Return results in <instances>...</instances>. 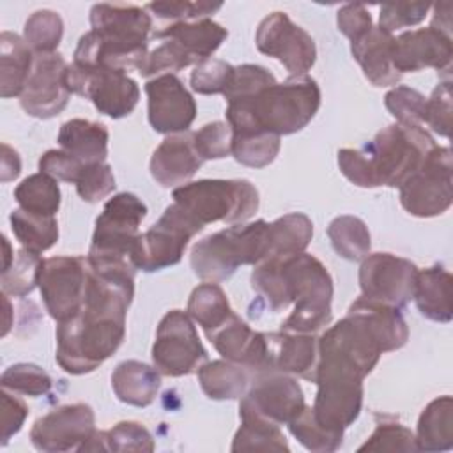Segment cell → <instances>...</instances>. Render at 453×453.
<instances>
[{
    "mask_svg": "<svg viewBox=\"0 0 453 453\" xmlns=\"http://www.w3.org/2000/svg\"><path fill=\"white\" fill-rule=\"evenodd\" d=\"M276 258L287 301L294 303V311L281 324V331L315 334L331 322V274L319 258L304 251Z\"/></svg>",
    "mask_w": 453,
    "mask_h": 453,
    "instance_id": "5",
    "label": "cell"
},
{
    "mask_svg": "<svg viewBox=\"0 0 453 453\" xmlns=\"http://www.w3.org/2000/svg\"><path fill=\"white\" fill-rule=\"evenodd\" d=\"M425 124L441 134L449 136L451 129V81L446 80L439 83L432 96L426 99V111H425Z\"/></svg>",
    "mask_w": 453,
    "mask_h": 453,
    "instance_id": "53",
    "label": "cell"
},
{
    "mask_svg": "<svg viewBox=\"0 0 453 453\" xmlns=\"http://www.w3.org/2000/svg\"><path fill=\"white\" fill-rule=\"evenodd\" d=\"M273 83H276V78L265 67L257 64H242L234 69V76L223 96L226 101L244 99L258 94Z\"/></svg>",
    "mask_w": 453,
    "mask_h": 453,
    "instance_id": "49",
    "label": "cell"
},
{
    "mask_svg": "<svg viewBox=\"0 0 453 453\" xmlns=\"http://www.w3.org/2000/svg\"><path fill=\"white\" fill-rule=\"evenodd\" d=\"M453 278L449 271L435 264L428 269L418 271L412 299L423 317L435 322H449L453 317L451 306Z\"/></svg>",
    "mask_w": 453,
    "mask_h": 453,
    "instance_id": "28",
    "label": "cell"
},
{
    "mask_svg": "<svg viewBox=\"0 0 453 453\" xmlns=\"http://www.w3.org/2000/svg\"><path fill=\"white\" fill-rule=\"evenodd\" d=\"M418 267L393 253L366 255L359 267L361 297L393 308L405 306L416 287Z\"/></svg>",
    "mask_w": 453,
    "mask_h": 453,
    "instance_id": "14",
    "label": "cell"
},
{
    "mask_svg": "<svg viewBox=\"0 0 453 453\" xmlns=\"http://www.w3.org/2000/svg\"><path fill=\"white\" fill-rule=\"evenodd\" d=\"M269 250V223L257 219L234 225L198 241L191 250V267L205 281H223L239 265L260 264Z\"/></svg>",
    "mask_w": 453,
    "mask_h": 453,
    "instance_id": "6",
    "label": "cell"
},
{
    "mask_svg": "<svg viewBox=\"0 0 453 453\" xmlns=\"http://www.w3.org/2000/svg\"><path fill=\"white\" fill-rule=\"evenodd\" d=\"M2 389L21 393L27 396H42L51 389V377L41 366L32 363H18L2 373Z\"/></svg>",
    "mask_w": 453,
    "mask_h": 453,
    "instance_id": "43",
    "label": "cell"
},
{
    "mask_svg": "<svg viewBox=\"0 0 453 453\" xmlns=\"http://www.w3.org/2000/svg\"><path fill=\"white\" fill-rule=\"evenodd\" d=\"M147 216V205L133 193H117L103 207L96 219V230L88 250L87 264L92 269L129 267L140 237L138 226Z\"/></svg>",
    "mask_w": 453,
    "mask_h": 453,
    "instance_id": "7",
    "label": "cell"
},
{
    "mask_svg": "<svg viewBox=\"0 0 453 453\" xmlns=\"http://www.w3.org/2000/svg\"><path fill=\"white\" fill-rule=\"evenodd\" d=\"M2 297H4V306H5V324H4L2 334L5 336L9 333V327H11V320H9V317H11V304H9V299H7L5 294H2Z\"/></svg>",
    "mask_w": 453,
    "mask_h": 453,
    "instance_id": "59",
    "label": "cell"
},
{
    "mask_svg": "<svg viewBox=\"0 0 453 453\" xmlns=\"http://www.w3.org/2000/svg\"><path fill=\"white\" fill-rule=\"evenodd\" d=\"M327 235L334 251L345 260H363L370 251V232L363 219L356 216H338L327 226Z\"/></svg>",
    "mask_w": 453,
    "mask_h": 453,
    "instance_id": "38",
    "label": "cell"
},
{
    "mask_svg": "<svg viewBox=\"0 0 453 453\" xmlns=\"http://www.w3.org/2000/svg\"><path fill=\"white\" fill-rule=\"evenodd\" d=\"M147 11L156 14L161 19L175 21H189V19H202L209 14L221 9V4H209V2H152L145 5Z\"/></svg>",
    "mask_w": 453,
    "mask_h": 453,
    "instance_id": "54",
    "label": "cell"
},
{
    "mask_svg": "<svg viewBox=\"0 0 453 453\" xmlns=\"http://www.w3.org/2000/svg\"><path fill=\"white\" fill-rule=\"evenodd\" d=\"M134 294V271L92 269L81 308L57 326L55 359L73 375L94 372L122 343Z\"/></svg>",
    "mask_w": 453,
    "mask_h": 453,
    "instance_id": "1",
    "label": "cell"
},
{
    "mask_svg": "<svg viewBox=\"0 0 453 453\" xmlns=\"http://www.w3.org/2000/svg\"><path fill=\"white\" fill-rule=\"evenodd\" d=\"M19 172H21V161L18 152L7 143H2V182H9L16 179Z\"/></svg>",
    "mask_w": 453,
    "mask_h": 453,
    "instance_id": "58",
    "label": "cell"
},
{
    "mask_svg": "<svg viewBox=\"0 0 453 453\" xmlns=\"http://www.w3.org/2000/svg\"><path fill=\"white\" fill-rule=\"evenodd\" d=\"M453 163L449 147H434L421 166L400 186L402 207L418 218L446 212L453 202Z\"/></svg>",
    "mask_w": 453,
    "mask_h": 453,
    "instance_id": "9",
    "label": "cell"
},
{
    "mask_svg": "<svg viewBox=\"0 0 453 453\" xmlns=\"http://www.w3.org/2000/svg\"><path fill=\"white\" fill-rule=\"evenodd\" d=\"M67 85L73 94L90 99L99 113L111 119L129 115L140 99L138 83L117 69L83 67L73 62L67 69Z\"/></svg>",
    "mask_w": 453,
    "mask_h": 453,
    "instance_id": "12",
    "label": "cell"
},
{
    "mask_svg": "<svg viewBox=\"0 0 453 453\" xmlns=\"http://www.w3.org/2000/svg\"><path fill=\"white\" fill-rule=\"evenodd\" d=\"M11 228L21 246L35 255L50 250L58 239V223L55 216H44L14 209L11 212Z\"/></svg>",
    "mask_w": 453,
    "mask_h": 453,
    "instance_id": "36",
    "label": "cell"
},
{
    "mask_svg": "<svg viewBox=\"0 0 453 453\" xmlns=\"http://www.w3.org/2000/svg\"><path fill=\"white\" fill-rule=\"evenodd\" d=\"M92 30L80 37L74 64L117 71L140 69L147 53L152 19L136 5L96 4L90 9Z\"/></svg>",
    "mask_w": 453,
    "mask_h": 453,
    "instance_id": "4",
    "label": "cell"
},
{
    "mask_svg": "<svg viewBox=\"0 0 453 453\" xmlns=\"http://www.w3.org/2000/svg\"><path fill=\"white\" fill-rule=\"evenodd\" d=\"M115 189V177L111 166L106 163L85 165L78 180L76 191L83 202L97 203Z\"/></svg>",
    "mask_w": 453,
    "mask_h": 453,
    "instance_id": "50",
    "label": "cell"
},
{
    "mask_svg": "<svg viewBox=\"0 0 453 453\" xmlns=\"http://www.w3.org/2000/svg\"><path fill=\"white\" fill-rule=\"evenodd\" d=\"M193 145L202 159H221L232 154V129L225 122H211L193 133Z\"/></svg>",
    "mask_w": 453,
    "mask_h": 453,
    "instance_id": "51",
    "label": "cell"
},
{
    "mask_svg": "<svg viewBox=\"0 0 453 453\" xmlns=\"http://www.w3.org/2000/svg\"><path fill=\"white\" fill-rule=\"evenodd\" d=\"M202 228L203 226L177 203L168 205L157 223L145 234H140L133 253L134 267L152 273L179 264L188 241Z\"/></svg>",
    "mask_w": 453,
    "mask_h": 453,
    "instance_id": "10",
    "label": "cell"
},
{
    "mask_svg": "<svg viewBox=\"0 0 453 453\" xmlns=\"http://www.w3.org/2000/svg\"><path fill=\"white\" fill-rule=\"evenodd\" d=\"M241 426L235 432L232 451H288V442L280 430V425L257 416L253 412L239 411Z\"/></svg>",
    "mask_w": 453,
    "mask_h": 453,
    "instance_id": "35",
    "label": "cell"
},
{
    "mask_svg": "<svg viewBox=\"0 0 453 453\" xmlns=\"http://www.w3.org/2000/svg\"><path fill=\"white\" fill-rule=\"evenodd\" d=\"M384 104L388 111L396 119L398 124H407V126L425 124L426 97L414 88H409V87L391 88L384 97Z\"/></svg>",
    "mask_w": 453,
    "mask_h": 453,
    "instance_id": "44",
    "label": "cell"
},
{
    "mask_svg": "<svg viewBox=\"0 0 453 453\" xmlns=\"http://www.w3.org/2000/svg\"><path fill=\"white\" fill-rule=\"evenodd\" d=\"M304 405V395L297 380L278 370H257L241 396L239 411L253 412L276 425H288Z\"/></svg>",
    "mask_w": 453,
    "mask_h": 453,
    "instance_id": "16",
    "label": "cell"
},
{
    "mask_svg": "<svg viewBox=\"0 0 453 453\" xmlns=\"http://www.w3.org/2000/svg\"><path fill=\"white\" fill-rule=\"evenodd\" d=\"M435 147L421 126L391 124L361 149L338 152L340 172L356 186L400 188Z\"/></svg>",
    "mask_w": 453,
    "mask_h": 453,
    "instance_id": "2",
    "label": "cell"
},
{
    "mask_svg": "<svg viewBox=\"0 0 453 453\" xmlns=\"http://www.w3.org/2000/svg\"><path fill=\"white\" fill-rule=\"evenodd\" d=\"M28 416L27 403L11 395L7 389L2 391V446L9 442V439L18 434Z\"/></svg>",
    "mask_w": 453,
    "mask_h": 453,
    "instance_id": "57",
    "label": "cell"
},
{
    "mask_svg": "<svg viewBox=\"0 0 453 453\" xmlns=\"http://www.w3.org/2000/svg\"><path fill=\"white\" fill-rule=\"evenodd\" d=\"M191 64H195V60L175 41L163 39L161 44H157L152 51L147 53L138 73L142 76L173 74Z\"/></svg>",
    "mask_w": 453,
    "mask_h": 453,
    "instance_id": "45",
    "label": "cell"
},
{
    "mask_svg": "<svg viewBox=\"0 0 453 453\" xmlns=\"http://www.w3.org/2000/svg\"><path fill=\"white\" fill-rule=\"evenodd\" d=\"M198 382L211 400L241 398L248 386L250 375L246 366L232 361H209L198 368Z\"/></svg>",
    "mask_w": 453,
    "mask_h": 453,
    "instance_id": "32",
    "label": "cell"
},
{
    "mask_svg": "<svg viewBox=\"0 0 453 453\" xmlns=\"http://www.w3.org/2000/svg\"><path fill=\"white\" fill-rule=\"evenodd\" d=\"M255 42L260 53L280 60L292 76H304L317 58L313 37L280 11L260 21Z\"/></svg>",
    "mask_w": 453,
    "mask_h": 453,
    "instance_id": "15",
    "label": "cell"
},
{
    "mask_svg": "<svg viewBox=\"0 0 453 453\" xmlns=\"http://www.w3.org/2000/svg\"><path fill=\"white\" fill-rule=\"evenodd\" d=\"M69 64L60 53H42L34 60V69L19 96L21 108L35 119H51L69 103Z\"/></svg>",
    "mask_w": 453,
    "mask_h": 453,
    "instance_id": "18",
    "label": "cell"
},
{
    "mask_svg": "<svg viewBox=\"0 0 453 453\" xmlns=\"http://www.w3.org/2000/svg\"><path fill=\"white\" fill-rule=\"evenodd\" d=\"M202 157L193 145V133H177L165 138L150 157V173L163 188L186 184L202 166Z\"/></svg>",
    "mask_w": 453,
    "mask_h": 453,
    "instance_id": "23",
    "label": "cell"
},
{
    "mask_svg": "<svg viewBox=\"0 0 453 453\" xmlns=\"http://www.w3.org/2000/svg\"><path fill=\"white\" fill-rule=\"evenodd\" d=\"M414 437L418 451H448L453 448L451 396H439L423 409Z\"/></svg>",
    "mask_w": 453,
    "mask_h": 453,
    "instance_id": "31",
    "label": "cell"
},
{
    "mask_svg": "<svg viewBox=\"0 0 453 453\" xmlns=\"http://www.w3.org/2000/svg\"><path fill=\"white\" fill-rule=\"evenodd\" d=\"M320 106V88L310 76H292L258 94L228 101L226 120L232 136L260 133L292 134L308 126Z\"/></svg>",
    "mask_w": 453,
    "mask_h": 453,
    "instance_id": "3",
    "label": "cell"
},
{
    "mask_svg": "<svg viewBox=\"0 0 453 453\" xmlns=\"http://www.w3.org/2000/svg\"><path fill=\"white\" fill-rule=\"evenodd\" d=\"M173 203L202 226L216 221L242 223L258 209V191L244 179H203L182 184L172 193Z\"/></svg>",
    "mask_w": 453,
    "mask_h": 453,
    "instance_id": "8",
    "label": "cell"
},
{
    "mask_svg": "<svg viewBox=\"0 0 453 453\" xmlns=\"http://www.w3.org/2000/svg\"><path fill=\"white\" fill-rule=\"evenodd\" d=\"M41 258L25 248L18 250L12 264L2 271V294L23 297L34 290L37 285Z\"/></svg>",
    "mask_w": 453,
    "mask_h": 453,
    "instance_id": "42",
    "label": "cell"
},
{
    "mask_svg": "<svg viewBox=\"0 0 453 453\" xmlns=\"http://www.w3.org/2000/svg\"><path fill=\"white\" fill-rule=\"evenodd\" d=\"M313 235V223L303 212H290L269 223V250L265 258L303 253ZM264 258V260H265Z\"/></svg>",
    "mask_w": 453,
    "mask_h": 453,
    "instance_id": "34",
    "label": "cell"
},
{
    "mask_svg": "<svg viewBox=\"0 0 453 453\" xmlns=\"http://www.w3.org/2000/svg\"><path fill=\"white\" fill-rule=\"evenodd\" d=\"M338 28L343 35H347L352 42L363 37L373 25L372 16L361 4H347L338 11L336 16Z\"/></svg>",
    "mask_w": 453,
    "mask_h": 453,
    "instance_id": "56",
    "label": "cell"
},
{
    "mask_svg": "<svg viewBox=\"0 0 453 453\" xmlns=\"http://www.w3.org/2000/svg\"><path fill=\"white\" fill-rule=\"evenodd\" d=\"M315 384L317 395L311 407L315 419L327 430L343 434L361 412L363 379L336 370L317 368Z\"/></svg>",
    "mask_w": 453,
    "mask_h": 453,
    "instance_id": "17",
    "label": "cell"
},
{
    "mask_svg": "<svg viewBox=\"0 0 453 453\" xmlns=\"http://www.w3.org/2000/svg\"><path fill=\"white\" fill-rule=\"evenodd\" d=\"M226 35V28H223L211 18L175 21L154 32V39L175 41L195 60V64L211 58V55L221 46Z\"/></svg>",
    "mask_w": 453,
    "mask_h": 453,
    "instance_id": "26",
    "label": "cell"
},
{
    "mask_svg": "<svg viewBox=\"0 0 453 453\" xmlns=\"http://www.w3.org/2000/svg\"><path fill=\"white\" fill-rule=\"evenodd\" d=\"M111 388L115 396L134 407L150 405L161 388V373L142 361L127 359L115 366L111 373Z\"/></svg>",
    "mask_w": 453,
    "mask_h": 453,
    "instance_id": "27",
    "label": "cell"
},
{
    "mask_svg": "<svg viewBox=\"0 0 453 453\" xmlns=\"http://www.w3.org/2000/svg\"><path fill=\"white\" fill-rule=\"evenodd\" d=\"M359 451H418L414 434L395 421L379 423Z\"/></svg>",
    "mask_w": 453,
    "mask_h": 453,
    "instance_id": "46",
    "label": "cell"
},
{
    "mask_svg": "<svg viewBox=\"0 0 453 453\" xmlns=\"http://www.w3.org/2000/svg\"><path fill=\"white\" fill-rule=\"evenodd\" d=\"M152 361L157 372L168 377L198 372L207 361V350L188 311L172 310L161 319L152 345Z\"/></svg>",
    "mask_w": 453,
    "mask_h": 453,
    "instance_id": "11",
    "label": "cell"
},
{
    "mask_svg": "<svg viewBox=\"0 0 453 453\" xmlns=\"http://www.w3.org/2000/svg\"><path fill=\"white\" fill-rule=\"evenodd\" d=\"M64 23L62 18L55 11L41 9L35 11L27 21L23 28V39L37 55L55 53L57 46L62 41Z\"/></svg>",
    "mask_w": 453,
    "mask_h": 453,
    "instance_id": "40",
    "label": "cell"
},
{
    "mask_svg": "<svg viewBox=\"0 0 453 453\" xmlns=\"http://www.w3.org/2000/svg\"><path fill=\"white\" fill-rule=\"evenodd\" d=\"M269 368L315 382L319 340L306 333H265Z\"/></svg>",
    "mask_w": 453,
    "mask_h": 453,
    "instance_id": "24",
    "label": "cell"
},
{
    "mask_svg": "<svg viewBox=\"0 0 453 453\" xmlns=\"http://www.w3.org/2000/svg\"><path fill=\"white\" fill-rule=\"evenodd\" d=\"M451 57V35L435 27L403 32L393 39L391 46L393 67L400 74L416 73L425 67L449 71Z\"/></svg>",
    "mask_w": 453,
    "mask_h": 453,
    "instance_id": "21",
    "label": "cell"
},
{
    "mask_svg": "<svg viewBox=\"0 0 453 453\" xmlns=\"http://www.w3.org/2000/svg\"><path fill=\"white\" fill-rule=\"evenodd\" d=\"M232 308L226 294L216 281H205L193 288L188 301V315L209 336L219 329L230 317Z\"/></svg>",
    "mask_w": 453,
    "mask_h": 453,
    "instance_id": "33",
    "label": "cell"
},
{
    "mask_svg": "<svg viewBox=\"0 0 453 453\" xmlns=\"http://www.w3.org/2000/svg\"><path fill=\"white\" fill-rule=\"evenodd\" d=\"M30 46L18 34L4 30L0 35V85L2 97L21 96L34 69Z\"/></svg>",
    "mask_w": 453,
    "mask_h": 453,
    "instance_id": "30",
    "label": "cell"
},
{
    "mask_svg": "<svg viewBox=\"0 0 453 453\" xmlns=\"http://www.w3.org/2000/svg\"><path fill=\"white\" fill-rule=\"evenodd\" d=\"M14 198L23 211L55 216L60 207L58 180L44 172L28 175L16 186Z\"/></svg>",
    "mask_w": 453,
    "mask_h": 453,
    "instance_id": "37",
    "label": "cell"
},
{
    "mask_svg": "<svg viewBox=\"0 0 453 453\" xmlns=\"http://www.w3.org/2000/svg\"><path fill=\"white\" fill-rule=\"evenodd\" d=\"M108 129L87 119H71L60 126L58 145L83 165L104 163L108 156Z\"/></svg>",
    "mask_w": 453,
    "mask_h": 453,
    "instance_id": "29",
    "label": "cell"
},
{
    "mask_svg": "<svg viewBox=\"0 0 453 453\" xmlns=\"http://www.w3.org/2000/svg\"><path fill=\"white\" fill-rule=\"evenodd\" d=\"M88 264L81 257H50L41 260L37 287L46 311L57 322L73 317L83 304Z\"/></svg>",
    "mask_w": 453,
    "mask_h": 453,
    "instance_id": "13",
    "label": "cell"
},
{
    "mask_svg": "<svg viewBox=\"0 0 453 453\" xmlns=\"http://www.w3.org/2000/svg\"><path fill=\"white\" fill-rule=\"evenodd\" d=\"M428 2H396V4H384L380 5L379 27L386 32H393L403 27H411L425 19L426 12L430 11Z\"/></svg>",
    "mask_w": 453,
    "mask_h": 453,
    "instance_id": "52",
    "label": "cell"
},
{
    "mask_svg": "<svg viewBox=\"0 0 453 453\" xmlns=\"http://www.w3.org/2000/svg\"><path fill=\"white\" fill-rule=\"evenodd\" d=\"M214 349L228 361L251 370H271L265 333L253 331L235 313L207 336Z\"/></svg>",
    "mask_w": 453,
    "mask_h": 453,
    "instance_id": "22",
    "label": "cell"
},
{
    "mask_svg": "<svg viewBox=\"0 0 453 453\" xmlns=\"http://www.w3.org/2000/svg\"><path fill=\"white\" fill-rule=\"evenodd\" d=\"M234 65L219 58H207L195 65L191 73V88L198 94H225L234 76Z\"/></svg>",
    "mask_w": 453,
    "mask_h": 453,
    "instance_id": "47",
    "label": "cell"
},
{
    "mask_svg": "<svg viewBox=\"0 0 453 453\" xmlns=\"http://www.w3.org/2000/svg\"><path fill=\"white\" fill-rule=\"evenodd\" d=\"M106 451H154L150 432L136 421H120L104 432Z\"/></svg>",
    "mask_w": 453,
    "mask_h": 453,
    "instance_id": "48",
    "label": "cell"
},
{
    "mask_svg": "<svg viewBox=\"0 0 453 453\" xmlns=\"http://www.w3.org/2000/svg\"><path fill=\"white\" fill-rule=\"evenodd\" d=\"M94 411L87 403H69L35 419L30 441L39 451L80 449L96 432Z\"/></svg>",
    "mask_w": 453,
    "mask_h": 453,
    "instance_id": "19",
    "label": "cell"
},
{
    "mask_svg": "<svg viewBox=\"0 0 453 453\" xmlns=\"http://www.w3.org/2000/svg\"><path fill=\"white\" fill-rule=\"evenodd\" d=\"M393 35L380 27H372L363 37L352 42L350 51L361 65L368 81L375 87L396 85L402 74L393 67Z\"/></svg>",
    "mask_w": 453,
    "mask_h": 453,
    "instance_id": "25",
    "label": "cell"
},
{
    "mask_svg": "<svg viewBox=\"0 0 453 453\" xmlns=\"http://www.w3.org/2000/svg\"><path fill=\"white\" fill-rule=\"evenodd\" d=\"M83 166L85 165L80 159H76L74 156H71L64 149L48 150L39 159V172H44V173L51 175L57 180L74 182V184H76Z\"/></svg>",
    "mask_w": 453,
    "mask_h": 453,
    "instance_id": "55",
    "label": "cell"
},
{
    "mask_svg": "<svg viewBox=\"0 0 453 453\" xmlns=\"http://www.w3.org/2000/svg\"><path fill=\"white\" fill-rule=\"evenodd\" d=\"M149 122L154 131L177 134L188 131L196 117V103L175 74H161L145 83Z\"/></svg>",
    "mask_w": 453,
    "mask_h": 453,
    "instance_id": "20",
    "label": "cell"
},
{
    "mask_svg": "<svg viewBox=\"0 0 453 453\" xmlns=\"http://www.w3.org/2000/svg\"><path fill=\"white\" fill-rule=\"evenodd\" d=\"M288 430L306 449L317 453L336 451L343 442V434L322 426L308 405H304V409L292 421H288Z\"/></svg>",
    "mask_w": 453,
    "mask_h": 453,
    "instance_id": "39",
    "label": "cell"
},
{
    "mask_svg": "<svg viewBox=\"0 0 453 453\" xmlns=\"http://www.w3.org/2000/svg\"><path fill=\"white\" fill-rule=\"evenodd\" d=\"M281 140L278 134L260 133L250 136H232V156L250 168H264L274 161Z\"/></svg>",
    "mask_w": 453,
    "mask_h": 453,
    "instance_id": "41",
    "label": "cell"
}]
</instances>
